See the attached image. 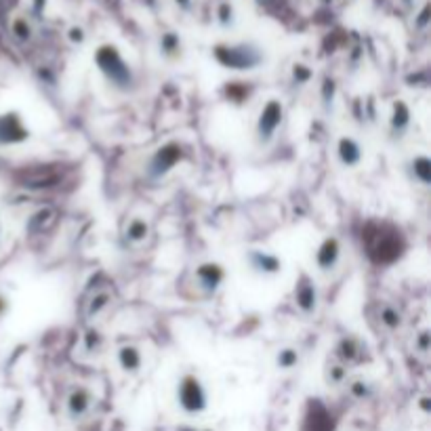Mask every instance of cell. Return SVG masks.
I'll return each instance as SVG.
<instances>
[{
  "label": "cell",
  "instance_id": "cell-1",
  "mask_svg": "<svg viewBox=\"0 0 431 431\" xmlns=\"http://www.w3.org/2000/svg\"><path fill=\"white\" fill-rule=\"evenodd\" d=\"M364 238H366V253L377 263H392V261L400 259V255L404 253V246H406L402 234L390 225H383V223L369 225Z\"/></svg>",
  "mask_w": 431,
  "mask_h": 431
},
{
  "label": "cell",
  "instance_id": "cell-2",
  "mask_svg": "<svg viewBox=\"0 0 431 431\" xmlns=\"http://www.w3.org/2000/svg\"><path fill=\"white\" fill-rule=\"evenodd\" d=\"M97 65L114 88H118L122 93H128L133 88L135 76H133L131 67L122 61V57L112 46H105L97 53Z\"/></svg>",
  "mask_w": 431,
  "mask_h": 431
},
{
  "label": "cell",
  "instance_id": "cell-3",
  "mask_svg": "<svg viewBox=\"0 0 431 431\" xmlns=\"http://www.w3.org/2000/svg\"><path fill=\"white\" fill-rule=\"evenodd\" d=\"M177 404L185 415H200L208 409V394L196 375H183L177 385Z\"/></svg>",
  "mask_w": 431,
  "mask_h": 431
},
{
  "label": "cell",
  "instance_id": "cell-4",
  "mask_svg": "<svg viewBox=\"0 0 431 431\" xmlns=\"http://www.w3.org/2000/svg\"><path fill=\"white\" fill-rule=\"evenodd\" d=\"M181 158H183V147L179 143H164L162 147H158L152 154V158L145 166L147 179L158 181L162 177H166L177 166V162H181Z\"/></svg>",
  "mask_w": 431,
  "mask_h": 431
},
{
  "label": "cell",
  "instance_id": "cell-5",
  "mask_svg": "<svg viewBox=\"0 0 431 431\" xmlns=\"http://www.w3.org/2000/svg\"><path fill=\"white\" fill-rule=\"evenodd\" d=\"M282 118H284V105L278 99H270L261 107L259 120H257V139L261 145H267L276 137V131L282 124Z\"/></svg>",
  "mask_w": 431,
  "mask_h": 431
},
{
  "label": "cell",
  "instance_id": "cell-6",
  "mask_svg": "<svg viewBox=\"0 0 431 431\" xmlns=\"http://www.w3.org/2000/svg\"><path fill=\"white\" fill-rule=\"evenodd\" d=\"M217 59L230 69H255L261 63V53L251 46H230L217 51Z\"/></svg>",
  "mask_w": 431,
  "mask_h": 431
},
{
  "label": "cell",
  "instance_id": "cell-7",
  "mask_svg": "<svg viewBox=\"0 0 431 431\" xmlns=\"http://www.w3.org/2000/svg\"><path fill=\"white\" fill-rule=\"evenodd\" d=\"M223 278H225V272L219 263H202L196 267V284L206 297L219 291V286L223 284Z\"/></svg>",
  "mask_w": 431,
  "mask_h": 431
},
{
  "label": "cell",
  "instance_id": "cell-8",
  "mask_svg": "<svg viewBox=\"0 0 431 431\" xmlns=\"http://www.w3.org/2000/svg\"><path fill=\"white\" fill-rule=\"evenodd\" d=\"M295 305L299 307L301 314L312 316L318 310V291L316 284L310 280V276H301L297 286H295Z\"/></svg>",
  "mask_w": 431,
  "mask_h": 431
},
{
  "label": "cell",
  "instance_id": "cell-9",
  "mask_svg": "<svg viewBox=\"0 0 431 431\" xmlns=\"http://www.w3.org/2000/svg\"><path fill=\"white\" fill-rule=\"evenodd\" d=\"M93 406V396L84 387H74L65 398V415L72 421H82Z\"/></svg>",
  "mask_w": 431,
  "mask_h": 431
},
{
  "label": "cell",
  "instance_id": "cell-10",
  "mask_svg": "<svg viewBox=\"0 0 431 431\" xmlns=\"http://www.w3.org/2000/svg\"><path fill=\"white\" fill-rule=\"evenodd\" d=\"M246 261H248L251 270L257 272V274H261V276H276V274L282 272V261H280V257H276L274 253H267V251L253 248V251H248Z\"/></svg>",
  "mask_w": 431,
  "mask_h": 431
},
{
  "label": "cell",
  "instance_id": "cell-11",
  "mask_svg": "<svg viewBox=\"0 0 431 431\" xmlns=\"http://www.w3.org/2000/svg\"><path fill=\"white\" fill-rule=\"evenodd\" d=\"M29 137L27 128L21 124L17 114H4L0 116V145L8 143H21Z\"/></svg>",
  "mask_w": 431,
  "mask_h": 431
},
{
  "label": "cell",
  "instance_id": "cell-12",
  "mask_svg": "<svg viewBox=\"0 0 431 431\" xmlns=\"http://www.w3.org/2000/svg\"><path fill=\"white\" fill-rule=\"evenodd\" d=\"M303 431H335V421L331 413L320 404V400H314L307 409Z\"/></svg>",
  "mask_w": 431,
  "mask_h": 431
},
{
  "label": "cell",
  "instance_id": "cell-13",
  "mask_svg": "<svg viewBox=\"0 0 431 431\" xmlns=\"http://www.w3.org/2000/svg\"><path fill=\"white\" fill-rule=\"evenodd\" d=\"M341 261V244L337 238H326L320 248L316 251V265L322 272H331L339 265Z\"/></svg>",
  "mask_w": 431,
  "mask_h": 431
},
{
  "label": "cell",
  "instance_id": "cell-14",
  "mask_svg": "<svg viewBox=\"0 0 431 431\" xmlns=\"http://www.w3.org/2000/svg\"><path fill=\"white\" fill-rule=\"evenodd\" d=\"M337 156L345 168H356L362 162L364 152H362V145L354 137H341L337 143Z\"/></svg>",
  "mask_w": 431,
  "mask_h": 431
},
{
  "label": "cell",
  "instance_id": "cell-15",
  "mask_svg": "<svg viewBox=\"0 0 431 431\" xmlns=\"http://www.w3.org/2000/svg\"><path fill=\"white\" fill-rule=\"evenodd\" d=\"M150 223L145 221V219H141V217H135V219H131L128 223H126V227H124V234H122V238H124V242L128 244V246H141L147 238H150Z\"/></svg>",
  "mask_w": 431,
  "mask_h": 431
},
{
  "label": "cell",
  "instance_id": "cell-16",
  "mask_svg": "<svg viewBox=\"0 0 431 431\" xmlns=\"http://www.w3.org/2000/svg\"><path fill=\"white\" fill-rule=\"evenodd\" d=\"M112 301H114V297H112L110 291H105V289L95 291L88 297V301H84V318L86 320H95L97 316H101L112 305Z\"/></svg>",
  "mask_w": 431,
  "mask_h": 431
},
{
  "label": "cell",
  "instance_id": "cell-17",
  "mask_svg": "<svg viewBox=\"0 0 431 431\" xmlns=\"http://www.w3.org/2000/svg\"><path fill=\"white\" fill-rule=\"evenodd\" d=\"M390 126H392V135L398 137V139H402L409 133V128H411V110H409V105L404 101L394 103Z\"/></svg>",
  "mask_w": 431,
  "mask_h": 431
},
{
  "label": "cell",
  "instance_id": "cell-18",
  "mask_svg": "<svg viewBox=\"0 0 431 431\" xmlns=\"http://www.w3.org/2000/svg\"><path fill=\"white\" fill-rule=\"evenodd\" d=\"M141 362H143V356L139 352V347L135 345H122L118 350V364L122 366V371L126 373H137L141 369Z\"/></svg>",
  "mask_w": 431,
  "mask_h": 431
},
{
  "label": "cell",
  "instance_id": "cell-19",
  "mask_svg": "<svg viewBox=\"0 0 431 431\" xmlns=\"http://www.w3.org/2000/svg\"><path fill=\"white\" fill-rule=\"evenodd\" d=\"M379 322L387 329V331H398L404 322V316L402 312L392 305V303H383L381 310H379Z\"/></svg>",
  "mask_w": 431,
  "mask_h": 431
},
{
  "label": "cell",
  "instance_id": "cell-20",
  "mask_svg": "<svg viewBox=\"0 0 431 431\" xmlns=\"http://www.w3.org/2000/svg\"><path fill=\"white\" fill-rule=\"evenodd\" d=\"M335 352H337L339 360H343L345 364H352V362H356L360 358V343L356 339H352V337H345V339L339 341Z\"/></svg>",
  "mask_w": 431,
  "mask_h": 431
},
{
  "label": "cell",
  "instance_id": "cell-21",
  "mask_svg": "<svg viewBox=\"0 0 431 431\" xmlns=\"http://www.w3.org/2000/svg\"><path fill=\"white\" fill-rule=\"evenodd\" d=\"M411 168H413V177L423 183V185H430L431 183V160L427 156H417L413 162H411Z\"/></svg>",
  "mask_w": 431,
  "mask_h": 431
},
{
  "label": "cell",
  "instance_id": "cell-22",
  "mask_svg": "<svg viewBox=\"0 0 431 431\" xmlns=\"http://www.w3.org/2000/svg\"><path fill=\"white\" fill-rule=\"evenodd\" d=\"M276 362H278V369H282V371H291V369H295V366L299 364V352L293 350V347L280 350Z\"/></svg>",
  "mask_w": 431,
  "mask_h": 431
},
{
  "label": "cell",
  "instance_id": "cell-23",
  "mask_svg": "<svg viewBox=\"0 0 431 431\" xmlns=\"http://www.w3.org/2000/svg\"><path fill=\"white\" fill-rule=\"evenodd\" d=\"M82 347H84L86 354H97V352L103 347V337H101V333L95 331V329L86 331V335H84V339H82Z\"/></svg>",
  "mask_w": 431,
  "mask_h": 431
},
{
  "label": "cell",
  "instance_id": "cell-24",
  "mask_svg": "<svg viewBox=\"0 0 431 431\" xmlns=\"http://www.w3.org/2000/svg\"><path fill=\"white\" fill-rule=\"evenodd\" d=\"M350 394H352L356 400L364 402V400H371L375 392H373V387H371L369 383H364V381H354V383L350 385Z\"/></svg>",
  "mask_w": 431,
  "mask_h": 431
},
{
  "label": "cell",
  "instance_id": "cell-25",
  "mask_svg": "<svg viewBox=\"0 0 431 431\" xmlns=\"http://www.w3.org/2000/svg\"><path fill=\"white\" fill-rule=\"evenodd\" d=\"M335 95H337L335 80H324V86H322V101H324V107H326V110L333 107V103H335Z\"/></svg>",
  "mask_w": 431,
  "mask_h": 431
},
{
  "label": "cell",
  "instance_id": "cell-26",
  "mask_svg": "<svg viewBox=\"0 0 431 431\" xmlns=\"http://www.w3.org/2000/svg\"><path fill=\"white\" fill-rule=\"evenodd\" d=\"M345 379H347V369L343 364H335V366L329 369V381L333 385H341Z\"/></svg>",
  "mask_w": 431,
  "mask_h": 431
},
{
  "label": "cell",
  "instance_id": "cell-27",
  "mask_svg": "<svg viewBox=\"0 0 431 431\" xmlns=\"http://www.w3.org/2000/svg\"><path fill=\"white\" fill-rule=\"evenodd\" d=\"M51 217H53V213H51V211H46V208H42V211H38V213L32 217L29 227H32V230H36V232H42V230H44V225H46V219H51Z\"/></svg>",
  "mask_w": 431,
  "mask_h": 431
},
{
  "label": "cell",
  "instance_id": "cell-28",
  "mask_svg": "<svg viewBox=\"0 0 431 431\" xmlns=\"http://www.w3.org/2000/svg\"><path fill=\"white\" fill-rule=\"evenodd\" d=\"M417 352L427 354L430 352V331H423L417 339Z\"/></svg>",
  "mask_w": 431,
  "mask_h": 431
},
{
  "label": "cell",
  "instance_id": "cell-29",
  "mask_svg": "<svg viewBox=\"0 0 431 431\" xmlns=\"http://www.w3.org/2000/svg\"><path fill=\"white\" fill-rule=\"evenodd\" d=\"M421 409H423L425 413H430V398H421Z\"/></svg>",
  "mask_w": 431,
  "mask_h": 431
},
{
  "label": "cell",
  "instance_id": "cell-30",
  "mask_svg": "<svg viewBox=\"0 0 431 431\" xmlns=\"http://www.w3.org/2000/svg\"><path fill=\"white\" fill-rule=\"evenodd\" d=\"M202 431H213V430H202Z\"/></svg>",
  "mask_w": 431,
  "mask_h": 431
}]
</instances>
